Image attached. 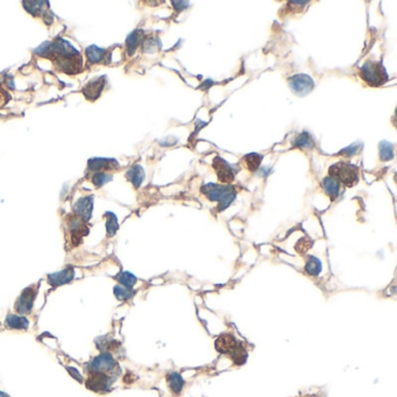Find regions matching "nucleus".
<instances>
[{"label": "nucleus", "mask_w": 397, "mask_h": 397, "mask_svg": "<svg viewBox=\"0 0 397 397\" xmlns=\"http://www.w3.org/2000/svg\"><path fill=\"white\" fill-rule=\"evenodd\" d=\"M201 193L210 200L219 201V211L226 209L236 198V189L230 185H219L209 183L201 188Z\"/></svg>", "instance_id": "f257e3e1"}, {"label": "nucleus", "mask_w": 397, "mask_h": 397, "mask_svg": "<svg viewBox=\"0 0 397 397\" xmlns=\"http://www.w3.org/2000/svg\"><path fill=\"white\" fill-rule=\"evenodd\" d=\"M86 369L87 373H104L117 377L119 374V364L112 354L102 352L87 364Z\"/></svg>", "instance_id": "f03ea898"}, {"label": "nucleus", "mask_w": 397, "mask_h": 397, "mask_svg": "<svg viewBox=\"0 0 397 397\" xmlns=\"http://www.w3.org/2000/svg\"><path fill=\"white\" fill-rule=\"evenodd\" d=\"M359 169L356 165L339 162L330 168V177L337 180L339 183H344L348 187H352L359 180Z\"/></svg>", "instance_id": "7ed1b4c3"}, {"label": "nucleus", "mask_w": 397, "mask_h": 397, "mask_svg": "<svg viewBox=\"0 0 397 397\" xmlns=\"http://www.w3.org/2000/svg\"><path fill=\"white\" fill-rule=\"evenodd\" d=\"M39 288H40V283L29 285V287L24 289V291L21 292V295L19 296L14 304V310L18 315L25 316L31 314L32 309L34 307L35 298H37L39 294Z\"/></svg>", "instance_id": "20e7f679"}, {"label": "nucleus", "mask_w": 397, "mask_h": 397, "mask_svg": "<svg viewBox=\"0 0 397 397\" xmlns=\"http://www.w3.org/2000/svg\"><path fill=\"white\" fill-rule=\"evenodd\" d=\"M116 376L104 373H87L85 386L91 392L104 394L110 392L111 386L115 382Z\"/></svg>", "instance_id": "39448f33"}, {"label": "nucleus", "mask_w": 397, "mask_h": 397, "mask_svg": "<svg viewBox=\"0 0 397 397\" xmlns=\"http://www.w3.org/2000/svg\"><path fill=\"white\" fill-rule=\"evenodd\" d=\"M361 76L370 85H381L388 79V75L386 74L383 67L380 63H374V62H367L361 68Z\"/></svg>", "instance_id": "423d86ee"}, {"label": "nucleus", "mask_w": 397, "mask_h": 397, "mask_svg": "<svg viewBox=\"0 0 397 397\" xmlns=\"http://www.w3.org/2000/svg\"><path fill=\"white\" fill-rule=\"evenodd\" d=\"M289 85H290L291 90L295 93L299 94V96H303V94L309 93L314 89L315 83L310 76L299 74L289 78Z\"/></svg>", "instance_id": "0eeeda50"}, {"label": "nucleus", "mask_w": 397, "mask_h": 397, "mask_svg": "<svg viewBox=\"0 0 397 397\" xmlns=\"http://www.w3.org/2000/svg\"><path fill=\"white\" fill-rule=\"evenodd\" d=\"M93 210V197L87 196L79 198L74 205L75 216L82 219L84 223L89 221L91 216H92Z\"/></svg>", "instance_id": "6e6552de"}, {"label": "nucleus", "mask_w": 397, "mask_h": 397, "mask_svg": "<svg viewBox=\"0 0 397 397\" xmlns=\"http://www.w3.org/2000/svg\"><path fill=\"white\" fill-rule=\"evenodd\" d=\"M213 168L216 169L218 178L221 183L230 184L234 178V170L232 165H230L229 162H226L224 159L217 156L213 161Z\"/></svg>", "instance_id": "1a4fd4ad"}, {"label": "nucleus", "mask_w": 397, "mask_h": 397, "mask_svg": "<svg viewBox=\"0 0 397 397\" xmlns=\"http://www.w3.org/2000/svg\"><path fill=\"white\" fill-rule=\"evenodd\" d=\"M239 341L236 339V337L231 333L220 334L216 340V350L221 354L232 353L236 348L239 346Z\"/></svg>", "instance_id": "9d476101"}, {"label": "nucleus", "mask_w": 397, "mask_h": 397, "mask_svg": "<svg viewBox=\"0 0 397 397\" xmlns=\"http://www.w3.org/2000/svg\"><path fill=\"white\" fill-rule=\"evenodd\" d=\"M74 278H75V269L73 267H68V268L63 269V271L54 273V274H49L47 276L48 283L54 288L61 287V285L70 283L71 281H74Z\"/></svg>", "instance_id": "9b49d317"}, {"label": "nucleus", "mask_w": 397, "mask_h": 397, "mask_svg": "<svg viewBox=\"0 0 397 397\" xmlns=\"http://www.w3.org/2000/svg\"><path fill=\"white\" fill-rule=\"evenodd\" d=\"M29 326V320L24 316L8 314L5 319V327L8 330H27Z\"/></svg>", "instance_id": "f8f14e48"}, {"label": "nucleus", "mask_w": 397, "mask_h": 397, "mask_svg": "<svg viewBox=\"0 0 397 397\" xmlns=\"http://www.w3.org/2000/svg\"><path fill=\"white\" fill-rule=\"evenodd\" d=\"M104 85H105V78L104 77H100L96 80L93 79L92 82H90L85 87H84V94H85L89 99L98 98Z\"/></svg>", "instance_id": "ddd939ff"}, {"label": "nucleus", "mask_w": 397, "mask_h": 397, "mask_svg": "<svg viewBox=\"0 0 397 397\" xmlns=\"http://www.w3.org/2000/svg\"><path fill=\"white\" fill-rule=\"evenodd\" d=\"M113 168H119V163L116 160H111V159H92L89 161V170L98 171L102 169Z\"/></svg>", "instance_id": "4468645a"}, {"label": "nucleus", "mask_w": 397, "mask_h": 397, "mask_svg": "<svg viewBox=\"0 0 397 397\" xmlns=\"http://www.w3.org/2000/svg\"><path fill=\"white\" fill-rule=\"evenodd\" d=\"M167 383L170 392L172 394H175V395H178L184 387L183 377H182L181 374H178L177 372H170L168 374Z\"/></svg>", "instance_id": "2eb2a0df"}, {"label": "nucleus", "mask_w": 397, "mask_h": 397, "mask_svg": "<svg viewBox=\"0 0 397 397\" xmlns=\"http://www.w3.org/2000/svg\"><path fill=\"white\" fill-rule=\"evenodd\" d=\"M126 176L135 188H139L145 180V171H144V169H142L141 165L135 164V165H133V167L129 169L128 171H127Z\"/></svg>", "instance_id": "dca6fc26"}, {"label": "nucleus", "mask_w": 397, "mask_h": 397, "mask_svg": "<svg viewBox=\"0 0 397 397\" xmlns=\"http://www.w3.org/2000/svg\"><path fill=\"white\" fill-rule=\"evenodd\" d=\"M323 185L325 193H326L328 196H330L332 199H334L338 195H339V191H340V183L338 182L337 180H334V178L332 177H326L323 180Z\"/></svg>", "instance_id": "f3484780"}, {"label": "nucleus", "mask_w": 397, "mask_h": 397, "mask_svg": "<svg viewBox=\"0 0 397 397\" xmlns=\"http://www.w3.org/2000/svg\"><path fill=\"white\" fill-rule=\"evenodd\" d=\"M115 278L117 279V282H119L120 285L129 289H133V287L136 284V281H138V278L132 273L128 272H121L120 274L115 276Z\"/></svg>", "instance_id": "a211bd4d"}, {"label": "nucleus", "mask_w": 397, "mask_h": 397, "mask_svg": "<svg viewBox=\"0 0 397 397\" xmlns=\"http://www.w3.org/2000/svg\"><path fill=\"white\" fill-rule=\"evenodd\" d=\"M86 57L90 63H99L100 61L104 60L105 56V50L100 49V48L96 47V45H90L86 49Z\"/></svg>", "instance_id": "6ab92c4d"}, {"label": "nucleus", "mask_w": 397, "mask_h": 397, "mask_svg": "<svg viewBox=\"0 0 397 397\" xmlns=\"http://www.w3.org/2000/svg\"><path fill=\"white\" fill-rule=\"evenodd\" d=\"M305 272L311 276H318L321 272V262L316 256H309L307 265H305Z\"/></svg>", "instance_id": "aec40b11"}, {"label": "nucleus", "mask_w": 397, "mask_h": 397, "mask_svg": "<svg viewBox=\"0 0 397 397\" xmlns=\"http://www.w3.org/2000/svg\"><path fill=\"white\" fill-rule=\"evenodd\" d=\"M142 40V32L141 31H134L133 33L128 35L126 40V45H127V51L128 54H133L134 50L138 48V45L140 44V42Z\"/></svg>", "instance_id": "412c9836"}, {"label": "nucleus", "mask_w": 397, "mask_h": 397, "mask_svg": "<svg viewBox=\"0 0 397 397\" xmlns=\"http://www.w3.org/2000/svg\"><path fill=\"white\" fill-rule=\"evenodd\" d=\"M105 218H106L107 237H113L116 234L117 231H118V227H119L116 214L112 212H107V213H105Z\"/></svg>", "instance_id": "4be33fe9"}, {"label": "nucleus", "mask_w": 397, "mask_h": 397, "mask_svg": "<svg viewBox=\"0 0 397 397\" xmlns=\"http://www.w3.org/2000/svg\"><path fill=\"white\" fill-rule=\"evenodd\" d=\"M113 290H115L116 297L118 298L119 301H121V302L128 301V299H131L135 294V291L133 290V289L125 288V287H122V285H120V284L116 285Z\"/></svg>", "instance_id": "5701e85b"}, {"label": "nucleus", "mask_w": 397, "mask_h": 397, "mask_svg": "<svg viewBox=\"0 0 397 397\" xmlns=\"http://www.w3.org/2000/svg\"><path fill=\"white\" fill-rule=\"evenodd\" d=\"M261 161H262V156L260 154H249V155H246L245 158H243V162H245L246 167L252 171H255L256 169L260 167Z\"/></svg>", "instance_id": "b1692460"}, {"label": "nucleus", "mask_w": 397, "mask_h": 397, "mask_svg": "<svg viewBox=\"0 0 397 397\" xmlns=\"http://www.w3.org/2000/svg\"><path fill=\"white\" fill-rule=\"evenodd\" d=\"M44 4H45V1H29V2L25 1L24 2V5H28V6H25L26 9H27L29 13H32V14L35 15V17L39 14H41L42 9H43L44 7H47V6H42Z\"/></svg>", "instance_id": "393cba45"}, {"label": "nucleus", "mask_w": 397, "mask_h": 397, "mask_svg": "<svg viewBox=\"0 0 397 397\" xmlns=\"http://www.w3.org/2000/svg\"><path fill=\"white\" fill-rule=\"evenodd\" d=\"M295 144L297 147H302V148H312L315 146L314 140L311 139V136L309 135L308 133H303L302 135H299L297 140H296Z\"/></svg>", "instance_id": "a878e982"}, {"label": "nucleus", "mask_w": 397, "mask_h": 397, "mask_svg": "<svg viewBox=\"0 0 397 397\" xmlns=\"http://www.w3.org/2000/svg\"><path fill=\"white\" fill-rule=\"evenodd\" d=\"M112 176L109 174H105V172H96L92 177V183L96 185L97 188L103 187L104 184H106L107 182H110L112 180Z\"/></svg>", "instance_id": "bb28decb"}, {"label": "nucleus", "mask_w": 397, "mask_h": 397, "mask_svg": "<svg viewBox=\"0 0 397 397\" xmlns=\"http://www.w3.org/2000/svg\"><path fill=\"white\" fill-rule=\"evenodd\" d=\"M380 149H381V159H382L383 161H387V160H390V159H393L394 146L392 144H388V142H382L380 146Z\"/></svg>", "instance_id": "cd10ccee"}, {"label": "nucleus", "mask_w": 397, "mask_h": 397, "mask_svg": "<svg viewBox=\"0 0 397 397\" xmlns=\"http://www.w3.org/2000/svg\"><path fill=\"white\" fill-rule=\"evenodd\" d=\"M312 243L314 242H312V240L309 239V238H302V239L297 242V245H296V250L302 254L307 253V250L311 248Z\"/></svg>", "instance_id": "c85d7f7f"}, {"label": "nucleus", "mask_w": 397, "mask_h": 397, "mask_svg": "<svg viewBox=\"0 0 397 397\" xmlns=\"http://www.w3.org/2000/svg\"><path fill=\"white\" fill-rule=\"evenodd\" d=\"M67 369L69 370V373L71 374V376H73L74 379H76L77 381H79V382H83V376L80 375L79 373H78V370H77V369L73 368V367H68Z\"/></svg>", "instance_id": "c756f323"}, {"label": "nucleus", "mask_w": 397, "mask_h": 397, "mask_svg": "<svg viewBox=\"0 0 397 397\" xmlns=\"http://www.w3.org/2000/svg\"><path fill=\"white\" fill-rule=\"evenodd\" d=\"M0 397H9L7 394H5V393H2V392H0Z\"/></svg>", "instance_id": "7c9ffc66"}, {"label": "nucleus", "mask_w": 397, "mask_h": 397, "mask_svg": "<svg viewBox=\"0 0 397 397\" xmlns=\"http://www.w3.org/2000/svg\"><path fill=\"white\" fill-rule=\"evenodd\" d=\"M303 397H317V396H303Z\"/></svg>", "instance_id": "2f4dec72"}]
</instances>
